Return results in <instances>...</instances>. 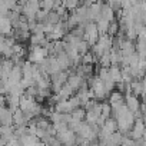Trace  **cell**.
<instances>
[{"label":"cell","instance_id":"cell-2","mask_svg":"<svg viewBox=\"0 0 146 146\" xmlns=\"http://www.w3.org/2000/svg\"><path fill=\"white\" fill-rule=\"evenodd\" d=\"M125 105L135 115V117H142V103H140L137 96H135L133 93L126 95L125 96Z\"/></svg>","mask_w":146,"mask_h":146},{"label":"cell","instance_id":"cell-21","mask_svg":"<svg viewBox=\"0 0 146 146\" xmlns=\"http://www.w3.org/2000/svg\"><path fill=\"white\" fill-rule=\"evenodd\" d=\"M80 3H82V0H64V2H63L64 7H66L67 10H70V12L76 10V9L80 6Z\"/></svg>","mask_w":146,"mask_h":146},{"label":"cell","instance_id":"cell-17","mask_svg":"<svg viewBox=\"0 0 146 146\" xmlns=\"http://www.w3.org/2000/svg\"><path fill=\"white\" fill-rule=\"evenodd\" d=\"M120 102H125V96H123V93H120V92H110V95H109V103L110 105H115V103H120Z\"/></svg>","mask_w":146,"mask_h":146},{"label":"cell","instance_id":"cell-14","mask_svg":"<svg viewBox=\"0 0 146 146\" xmlns=\"http://www.w3.org/2000/svg\"><path fill=\"white\" fill-rule=\"evenodd\" d=\"M70 115H72V120H75V122H85L86 110H85V108H78V109L73 110Z\"/></svg>","mask_w":146,"mask_h":146},{"label":"cell","instance_id":"cell-23","mask_svg":"<svg viewBox=\"0 0 146 146\" xmlns=\"http://www.w3.org/2000/svg\"><path fill=\"white\" fill-rule=\"evenodd\" d=\"M60 20H62V19H60V16H59L54 10H50V12H49V15H47V19H46V22H47V23H50V25H57ZM46 22H44V23H46Z\"/></svg>","mask_w":146,"mask_h":146},{"label":"cell","instance_id":"cell-32","mask_svg":"<svg viewBox=\"0 0 146 146\" xmlns=\"http://www.w3.org/2000/svg\"><path fill=\"white\" fill-rule=\"evenodd\" d=\"M62 2H64V0H62Z\"/></svg>","mask_w":146,"mask_h":146},{"label":"cell","instance_id":"cell-15","mask_svg":"<svg viewBox=\"0 0 146 146\" xmlns=\"http://www.w3.org/2000/svg\"><path fill=\"white\" fill-rule=\"evenodd\" d=\"M90 44L88 43V40H85V39H80L78 43H76V49H78V52H79V54L80 56H83L85 53H88V52H90Z\"/></svg>","mask_w":146,"mask_h":146},{"label":"cell","instance_id":"cell-22","mask_svg":"<svg viewBox=\"0 0 146 146\" xmlns=\"http://www.w3.org/2000/svg\"><path fill=\"white\" fill-rule=\"evenodd\" d=\"M110 115H112V106H110V103H108V102H102L100 116L105 117V119H108V117H110Z\"/></svg>","mask_w":146,"mask_h":146},{"label":"cell","instance_id":"cell-7","mask_svg":"<svg viewBox=\"0 0 146 146\" xmlns=\"http://www.w3.org/2000/svg\"><path fill=\"white\" fill-rule=\"evenodd\" d=\"M22 80H23V70H22V66H16L15 64V67L12 69V72H10V75H9V78H7V83H10V85H17V83H22Z\"/></svg>","mask_w":146,"mask_h":146},{"label":"cell","instance_id":"cell-5","mask_svg":"<svg viewBox=\"0 0 146 146\" xmlns=\"http://www.w3.org/2000/svg\"><path fill=\"white\" fill-rule=\"evenodd\" d=\"M30 119H32V116L27 115V113H25L20 108L13 112V126L15 127L16 126H27L29 122H30Z\"/></svg>","mask_w":146,"mask_h":146},{"label":"cell","instance_id":"cell-6","mask_svg":"<svg viewBox=\"0 0 146 146\" xmlns=\"http://www.w3.org/2000/svg\"><path fill=\"white\" fill-rule=\"evenodd\" d=\"M12 125H13V112L6 106H0V126H12Z\"/></svg>","mask_w":146,"mask_h":146},{"label":"cell","instance_id":"cell-28","mask_svg":"<svg viewBox=\"0 0 146 146\" xmlns=\"http://www.w3.org/2000/svg\"><path fill=\"white\" fill-rule=\"evenodd\" d=\"M142 85H143V95L142 96H146V78L142 79Z\"/></svg>","mask_w":146,"mask_h":146},{"label":"cell","instance_id":"cell-30","mask_svg":"<svg viewBox=\"0 0 146 146\" xmlns=\"http://www.w3.org/2000/svg\"><path fill=\"white\" fill-rule=\"evenodd\" d=\"M139 142H140V145H142V146H146V139H140Z\"/></svg>","mask_w":146,"mask_h":146},{"label":"cell","instance_id":"cell-29","mask_svg":"<svg viewBox=\"0 0 146 146\" xmlns=\"http://www.w3.org/2000/svg\"><path fill=\"white\" fill-rule=\"evenodd\" d=\"M0 146H7V142L5 139H2V137H0Z\"/></svg>","mask_w":146,"mask_h":146},{"label":"cell","instance_id":"cell-31","mask_svg":"<svg viewBox=\"0 0 146 146\" xmlns=\"http://www.w3.org/2000/svg\"><path fill=\"white\" fill-rule=\"evenodd\" d=\"M143 72H145V76H146V66H145V69H143Z\"/></svg>","mask_w":146,"mask_h":146},{"label":"cell","instance_id":"cell-9","mask_svg":"<svg viewBox=\"0 0 146 146\" xmlns=\"http://www.w3.org/2000/svg\"><path fill=\"white\" fill-rule=\"evenodd\" d=\"M54 110L59 112V113H72L73 110H75V108H73V105L70 103L69 99H66V100L57 102L54 105Z\"/></svg>","mask_w":146,"mask_h":146},{"label":"cell","instance_id":"cell-19","mask_svg":"<svg viewBox=\"0 0 146 146\" xmlns=\"http://www.w3.org/2000/svg\"><path fill=\"white\" fill-rule=\"evenodd\" d=\"M109 20H105V19H99L96 22V26H98V30H99V35H106L108 33V27H109Z\"/></svg>","mask_w":146,"mask_h":146},{"label":"cell","instance_id":"cell-20","mask_svg":"<svg viewBox=\"0 0 146 146\" xmlns=\"http://www.w3.org/2000/svg\"><path fill=\"white\" fill-rule=\"evenodd\" d=\"M96 62H98V59L93 56L92 52H88V53H85L83 56H80V63H83V64H93V63H96Z\"/></svg>","mask_w":146,"mask_h":146},{"label":"cell","instance_id":"cell-12","mask_svg":"<svg viewBox=\"0 0 146 146\" xmlns=\"http://www.w3.org/2000/svg\"><path fill=\"white\" fill-rule=\"evenodd\" d=\"M100 19L113 22L115 20V12L112 10V7L109 6V3H103L102 5V13H100Z\"/></svg>","mask_w":146,"mask_h":146},{"label":"cell","instance_id":"cell-25","mask_svg":"<svg viewBox=\"0 0 146 146\" xmlns=\"http://www.w3.org/2000/svg\"><path fill=\"white\" fill-rule=\"evenodd\" d=\"M135 145H136V140H133L129 136H123V140H122L120 146H135Z\"/></svg>","mask_w":146,"mask_h":146},{"label":"cell","instance_id":"cell-10","mask_svg":"<svg viewBox=\"0 0 146 146\" xmlns=\"http://www.w3.org/2000/svg\"><path fill=\"white\" fill-rule=\"evenodd\" d=\"M19 106H20V96L7 93L6 95V108H9L12 112H15L16 109H19Z\"/></svg>","mask_w":146,"mask_h":146},{"label":"cell","instance_id":"cell-16","mask_svg":"<svg viewBox=\"0 0 146 146\" xmlns=\"http://www.w3.org/2000/svg\"><path fill=\"white\" fill-rule=\"evenodd\" d=\"M130 90L135 96H142L143 95V85L142 80H133L130 83Z\"/></svg>","mask_w":146,"mask_h":146},{"label":"cell","instance_id":"cell-8","mask_svg":"<svg viewBox=\"0 0 146 146\" xmlns=\"http://www.w3.org/2000/svg\"><path fill=\"white\" fill-rule=\"evenodd\" d=\"M13 67H15V63L10 59H3L2 63H0V79L7 80V78H9Z\"/></svg>","mask_w":146,"mask_h":146},{"label":"cell","instance_id":"cell-4","mask_svg":"<svg viewBox=\"0 0 146 146\" xmlns=\"http://www.w3.org/2000/svg\"><path fill=\"white\" fill-rule=\"evenodd\" d=\"M56 137L62 142L63 146H76V139H78V135L73 132V130H66L63 133H57Z\"/></svg>","mask_w":146,"mask_h":146},{"label":"cell","instance_id":"cell-18","mask_svg":"<svg viewBox=\"0 0 146 146\" xmlns=\"http://www.w3.org/2000/svg\"><path fill=\"white\" fill-rule=\"evenodd\" d=\"M119 33H120V29H119V23H117L116 20L110 22V23H109V27H108V35H109L110 37H115V36H117Z\"/></svg>","mask_w":146,"mask_h":146},{"label":"cell","instance_id":"cell-13","mask_svg":"<svg viewBox=\"0 0 146 146\" xmlns=\"http://www.w3.org/2000/svg\"><path fill=\"white\" fill-rule=\"evenodd\" d=\"M109 76L115 83L120 82L122 80V69L119 66H110L109 67Z\"/></svg>","mask_w":146,"mask_h":146},{"label":"cell","instance_id":"cell-3","mask_svg":"<svg viewBox=\"0 0 146 146\" xmlns=\"http://www.w3.org/2000/svg\"><path fill=\"white\" fill-rule=\"evenodd\" d=\"M145 129H146V125H145V122L142 120V117H136V119H135V123H133V126H132V129H130V132L127 133V136L132 137L133 140H140V139L143 137Z\"/></svg>","mask_w":146,"mask_h":146},{"label":"cell","instance_id":"cell-26","mask_svg":"<svg viewBox=\"0 0 146 146\" xmlns=\"http://www.w3.org/2000/svg\"><path fill=\"white\" fill-rule=\"evenodd\" d=\"M0 95H7V86H6V80L0 79Z\"/></svg>","mask_w":146,"mask_h":146},{"label":"cell","instance_id":"cell-24","mask_svg":"<svg viewBox=\"0 0 146 146\" xmlns=\"http://www.w3.org/2000/svg\"><path fill=\"white\" fill-rule=\"evenodd\" d=\"M47 15H49V12H47V10L40 9V10L36 13V22H39V23H44V22H46V19H47Z\"/></svg>","mask_w":146,"mask_h":146},{"label":"cell","instance_id":"cell-27","mask_svg":"<svg viewBox=\"0 0 146 146\" xmlns=\"http://www.w3.org/2000/svg\"><path fill=\"white\" fill-rule=\"evenodd\" d=\"M47 145H49V146H63V145H62V142H60L56 136H53V137L47 142Z\"/></svg>","mask_w":146,"mask_h":146},{"label":"cell","instance_id":"cell-1","mask_svg":"<svg viewBox=\"0 0 146 146\" xmlns=\"http://www.w3.org/2000/svg\"><path fill=\"white\" fill-rule=\"evenodd\" d=\"M49 56L47 53V49L46 47H42V46H30V50L27 53V60L35 63V64H39L40 62H43L46 57Z\"/></svg>","mask_w":146,"mask_h":146},{"label":"cell","instance_id":"cell-11","mask_svg":"<svg viewBox=\"0 0 146 146\" xmlns=\"http://www.w3.org/2000/svg\"><path fill=\"white\" fill-rule=\"evenodd\" d=\"M100 130L105 132V133H113V132H117V123H116L115 117H108V119L105 120V123L102 125Z\"/></svg>","mask_w":146,"mask_h":146}]
</instances>
